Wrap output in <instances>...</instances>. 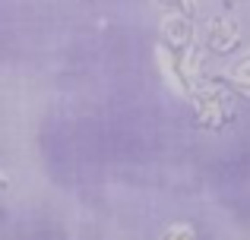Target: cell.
<instances>
[{"label": "cell", "mask_w": 250, "mask_h": 240, "mask_svg": "<svg viewBox=\"0 0 250 240\" xmlns=\"http://www.w3.org/2000/svg\"><path fill=\"white\" fill-rule=\"evenodd\" d=\"M209 32H212V35H209V41H212L215 51H228L234 41H238V25L228 22V19H215Z\"/></svg>", "instance_id": "obj_1"}, {"label": "cell", "mask_w": 250, "mask_h": 240, "mask_svg": "<svg viewBox=\"0 0 250 240\" xmlns=\"http://www.w3.org/2000/svg\"><path fill=\"white\" fill-rule=\"evenodd\" d=\"M165 32H168V38L174 44H187L190 41V22L184 16H171L165 22Z\"/></svg>", "instance_id": "obj_2"}]
</instances>
